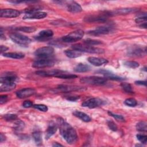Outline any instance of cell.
I'll return each mask as SVG.
<instances>
[{
    "mask_svg": "<svg viewBox=\"0 0 147 147\" xmlns=\"http://www.w3.org/2000/svg\"><path fill=\"white\" fill-rule=\"evenodd\" d=\"M57 125L63 138L68 144H73L78 140V136L75 129L61 118L57 119Z\"/></svg>",
    "mask_w": 147,
    "mask_h": 147,
    "instance_id": "obj_1",
    "label": "cell"
},
{
    "mask_svg": "<svg viewBox=\"0 0 147 147\" xmlns=\"http://www.w3.org/2000/svg\"><path fill=\"white\" fill-rule=\"evenodd\" d=\"M72 48L76 51H78L80 52H87L90 53H95V54H102L105 52V50L102 48L94 47L91 45L87 44H76L72 46Z\"/></svg>",
    "mask_w": 147,
    "mask_h": 147,
    "instance_id": "obj_2",
    "label": "cell"
},
{
    "mask_svg": "<svg viewBox=\"0 0 147 147\" xmlns=\"http://www.w3.org/2000/svg\"><path fill=\"white\" fill-rule=\"evenodd\" d=\"M10 38L13 42L22 46L28 45L32 42L30 38L20 33H11L10 35Z\"/></svg>",
    "mask_w": 147,
    "mask_h": 147,
    "instance_id": "obj_3",
    "label": "cell"
},
{
    "mask_svg": "<svg viewBox=\"0 0 147 147\" xmlns=\"http://www.w3.org/2000/svg\"><path fill=\"white\" fill-rule=\"evenodd\" d=\"M82 83H86L92 85H103L107 82V79L99 76H87L81 78L80 80Z\"/></svg>",
    "mask_w": 147,
    "mask_h": 147,
    "instance_id": "obj_4",
    "label": "cell"
},
{
    "mask_svg": "<svg viewBox=\"0 0 147 147\" xmlns=\"http://www.w3.org/2000/svg\"><path fill=\"white\" fill-rule=\"evenodd\" d=\"M84 34V32L82 30H76L63 37L61 39L65 42H74L82 39Z\"/></svg>",
    "mask_w": 147,
    "mask_h": 147,
    "instance_id": "obj_5",
    "label": "cell"
},
{
    "mask_svg": "<svg viewBox=\"0 0 147 147\" xmlns=\"http://www.w3.org/2000/svg\"><path fill=\"white\" fill-rule=\"evenodd\" d=\"M55 61L53 59L48 58H41L35 61L33 64V67L36 68H42L45 67H52L55 65Z\"/></svg>",
    "mask_w": 147,
    "mask_h": 147,
    "instance_id": "obj_6",
    "label": "cell"
},
{
    "mask_svg": "<svg viewBox=\"0 0 147 147\" xmlns=\"http://www.w3.org/2000/svg\"><path fill=\"white\" fill-rule=\"evenodd\" d=\"M54 49L51 47H44L36 50L34 54L40 58H48L53 55Z\"/></svg>",
    "mask_w": 147,
    "mask_h": 147,
    "instance_id": "obj_7",
    "label": "cell"
},
{
    "mask_svg": "<svg viewBox=\"0 0 147 147\" xmlns=\"http://www.w3.org/2000/svg\"><path fill=\"white\" fill-rule=\"evenodd\" d=\"M106 104L105 100L99 98H92L82 103V106L87 107L90 109H94Z\"/></svg>",
    "mask_w": 147,
    "mask_h": 147,
    "instance_id": "obj_8",
    "label": "cell"
},
{
    "mask_svg": "<svg viewBox=\"0 0 147 147\" xmlns=\"http://www.w3.org/2000/svg\"><path fill=\"white\" fill-rule=\"evenodd\" d=\"M128 56L131 57H142L146 54V48L138 47L133 46L130 47L127 51Z\"/></svg>",
    "mask_w": 147,
    "mask_h": 147,
    "instance_id": "obj_9",
    "label": "cell"
},
{
    "mask_svg": "<svg viewBox=\"0 0 147 147\" xmlns=\"http://www.w3.org/2000/svg\"><path fill=\"white\" fill-rule=\"evenodd\" d=\"M47 16V13L36 10H28L26 11L23 19H42Z\"/></svg>",
    "mask_w": 147,
    "mask_h": 147,
    "instance_id": "obj_10",
    "label": "cell"
},
{
    "mask_svg": "<svg viewBox=\"0 0 147 147\" xmlns=\"http://www.w3.org/2000/svg\"><path fill=\"white\" fill-rule=\"evenodd\" d=\"M113 31V28L111 26H100L96 28L94 30L88 32V33L92 35H100V34H109Z\"/></svg>",
    "mask_w": 147,
    "mask_h": 147,
    "instance_id": "obj_11",
    "label": "cell"
},
{
    "mask_svg": "<svg viewBox=\"0 0 147 147\" xmlns=\"http://www.w3.org/2000/svg\"><path fill=\"white\" fill-rule=\"evenodd\" d=\"M65 71L59 70V69H55V70H49V71H37L36 72V74L38 75L41 76H55L57 78L59 75H61Z\"/></svg>",
    "mask_w": 147,
    "mask_h": 147,
    "instance_id": "obj_12",
    "label": "cell"
},
{
    "mask_svg": "<svg viewBox=\"0 0 147 147\" xmlns=\"http://www.w3.org/2000/svg\"><path fill=\"white\" fill-rule=\"evenodd\" d=\"M20 12L18 10L12 9H1L0 11V16L5 18H14L18 17Z\"/></svg>",
    "mask_w": 147,
    "mask_h": 147,
    "instance_id": "obj_13",
    "label": "cell"
},
{
    "mask_svg": "<svg viewBox=\"0 0 147 147\" xmlns=\"http://www.w3.org/2000/svg\"><path fill=\"white\" fill-rule=\"evenodd\" d=\"M106 14L97 16H88L84 18V21L87 22H104L107 20Z\"/></svg>",
    "mask_w": 147,
    "mask_h": 147,
    "instance_id": "obj_14",
    "label": "cell"
},
{
    "mask_svg": "<svg viewBox=\"0 0 147 147\" xmlns=\"http://www.w3.org/2000/svg\"><path fill=\"white\" fill-rule=\"evenodd\" d=\"M36 92L34 88H26L21 89L16 92V95L19 98H25L33 95Z\"/></svg>",
    "mask_w": 147,
    "mask_h": 147,
    "instance_id": "obj_15",
    "label": "cell"
},
{
    "mask_svg": "<svg viewBox=\"0 0 147 147\" xmlns=\"http://www.w3.org/2000/svg\"><path fill=\"white\" fill-rule=\"evenodd\" d=\"M53 35V32L52 30L46 29L41 30L39 32L38 34L35 37V38L39 41L48 40L51 38Z\"/></svg>",
    "mask_w": 147,
    "mask_h": 147,
    "instance_id": "obj_16",
    "label": "cell"
},
{
    "mask_svg": "<svg viewBox=\"0 0 147 147\" xmlns=\"http://www.w3.org/2000/svg\"><path fill=\"white\" fill-rule=\"evenodd\" d=\"M135 9L134 8H121L115 9L113 11H110L106 12V14L107 16H114V15H121V14H126L134 11Z\"/></svg>",
    "mask_w": 147,
    "mask_h": 147,
    "instance_id": "obj_17",
    "label": "cell"
},
{
    "mask_svg": "<svg viewBox=\"0 0 147 147\" xmlns=\"http://www.w3.org/2000/svg\"><path fill=\"white\" fill-rule=\"evenodd\" d=\"M83 88L81 87H79L77 86H72V85H66V84H60L57 87V90L62 92H67L70 91H78L80 90H82Z\"/></svg>",
    "mask_w": 147,
    "mask_h": 147,
    "instance_id": "obj_18",
    "label": "cell"
},
{
    "mask_svg": "<svg viewBox=\"0 0 147 147\" xmlns=\"http://www.w3.org/2000/svg\"><path fill=\"white\" fill-rule=\"evenodd\" d=\"M57 127H58L57 124H56L53 121L50 122L46 131L45 139L48 140L51 137H52L56 132Z\"/></svg>",
    "mask_w": 147,
    "mask_h": 147,
    "instance_id": "obj_19",
    "label": "cell"
},
{
    "mask_svg": "<svg viewBox=\"0 0 147 147\" xmlns=\"http://www.w3.org/2000/svg\"><path fill=\"white\" fill-rule=\"evenodd\" d=\"M17 79V77L14 74L9 72L1 77L0 82L1 84L5 83H15Z\"/></svg>",
    "mask_w": 147,
    "mask_h": 147,
    "instance_id": "obj_20",
    "label": "cell"
},
{
    "mask_svg": "<svg viewBox=\"0 0 147 147\" xmlns=\"http://www.w3.org/2000/svg\"><path fill=\"white\" fill-rule=\"evenodd\" d=\"M67 10L72 13H77L82 11L81 6L75 1H69L67 5Z\"/></svg>",
    "mask_w": 147,
    "mask_h": 147,
    "instance_id": "obj_21",
    "label": "cell"
},
{
    "mask_svg": "<svg viewBox=\"0 0 147 147\" xmlns=\"http://www.w3.org/2000/svg\"><path fill=\"white\" fill-rule=\"evenodd\" d=\"M88 61L90 63L95 66H100L108 63L107 60L104 58L96 57H89L88 58Z\"/></svg>",
    "mask_w": 147,
    "mask_h": 147,
    "instance_id": "obj_22",
    "label": "cell"
},
{
    "mask_svg": "<svg viewBox=\"0 0 147 147\" xmlns=\"http://www.w3.org/2000/svg\"><path fill=\"white\" fill-rule=\"evenodd\" d=\"M98 72L99 74L104 75L106 79H111V80H125V78L117 76L108 71H105V70L101 71L100 70V71H99Z\"/></svg>",
    "mask_w": 147,
    "mask_h": 147,
    "instance_id": "obj_23",
    "label": "cell"
},
{
    "mask_svg": "<svg viewBox=\"0 0 147 147\" xmlns=\"http://www.w3.org/2000/svg\"><path fill=\"white\" fill-rule=\"evenodd\" d=\"M73 115H75V117L80 118L81 120H82L86 122H88L91 121V118L87 114H86V113L82 112V111L76 110L73 112Z\"/></svg>",
    "mask_w": 147,
    "mask_h": 147,
    "instance_id": "obj_24",
    "label": "cell"
},
{
    "mask_svg": "<svg viewBox=\"0 0 147 147\" xmlns=\"http://www.w3.org/2000/svg\"><path fill=\"white\" fill-rule=\"evenodd\" d=\"M90 69L91 68L88 65L83 63H79L77 64L74 69L76 72H86L89 71Z\"/></svg>",
    "mask_w": 147,
    "mask_h": 147,
    "instance_id": "obj_25",
    "label": "cell"
},
{
    "mask_svg": "<svg viewBox=\"0 0 147 147\" xmlns=\"http://www.w3.org/2000/svg\"><path fill=\"white\" fill-rule=\"evenodd\" d=\"M2 55L4 57L16 59H22L25 56V55L24 53H22L20 52H8V53H4Z\"/></svg>",
    "mask_w": 147,
    "mask_h": 147,
    "instance_id": "obj_26",
    "label": "cell"
},
{
    "mask_svg": "<svg viewBox=\"0 0 147 147\" xmlns=\"http://www.w3.org/2000/svg\"><path fill=\"white\" fill-rule=\"evenodd\" d=\"M16 83H2L0 91L1 92L3 91H9L13 90L16 87Z\"/></svg>",
    "mask_w": 147,
    "mask_h": 147,
    "instance_id": "obj_27",
    "label": "cell"
},
{
    "mask_svg": "<svg viewBox=\"0 0 147 147\" xmlns=\"http://www.w3.org/2000/svg\"><path fill=\"white\" fill-rule=\"evenodd\" d=\"M65 55L69 58H76L82 55V52L76 50H65L64 52Z\"/></svg>",
    "mask_w": 147,
    "mask_h": 147,
    "instance_id": "obj_28",
    "label": "cell"
},
{
    "mask_svg": "<svg viewBox=\"0 0 147 147\" xmlns=\"http://www.w3.org/2000/svg\"><path fill=\"white\" fill-rule=\"evenodd\" d=\"M32 136H33V138L36 144L37 145H40L42 143L41 134V133L39 131L36 130V131H34L32 133Z\"/></svg>",
    "mask_w": 147,
    "mask_h": 147,
    "instance_id": "obj_29",
    "label": "cell"
},
{
    "mask_svg": "<svg viewBox=\"0 0 147 147\" xmlns=\"http://www.w3.org/2000/svg\"><path fill=\"white\" fill-rule=\"evenodd\" d=\"M136 129L140 131H146L147 126L146 123L144 121H141L137 123Z\"/></svg>",
    "mask_w": 147,
    "mask_h": 147,
    "instance_id": "obj_30",
    "label": "cell"
},
{
    "mask_svg": "<svg viewBox=\"0 0 147 147\" xmlns=\"http://www.w3.org/2000/svg\"><path fill=\"white\" fill-rule=\"evenodd\" d=\"M123 64L126 67L130 68H136L140 65L139 63L135 61H126Z\"/></svg>",
    "mask_w": 147,
    "mask_h": 147,
    "instance_id": "obj_31",
    "label": "cell"
},
{
    "mask_svg": "<svg viewBox=\"0 0 147 147\" xmlns=\"http://www.w3.org/2000/svg\"><path fill=\"white\" fill-rule=\"evenodd\" d=\"M25 127V123L23 121H21V120H17L15 123H14V129L18 131H21L24 129Z\"/></svg>",
    "mask_w": 147,
    "mask_h": 147,
    "instance_id": "obj_32",
    "label": "cell"
},
{
    "mask_svg": "<svg viewBox=\"0 0 147 147\" xmlns=\"http://www.w3.org/2000/svg\"><path fill=\"white\" fill-rule=\"evenodd\" d=\"M17 30L26 33H32L36 30V28L34 27H29V26H21L16 28Z\"/></svg>",
    "mask_w": 147,
    "mask_h": 147,
    "instance_id": "obj_33",
    "label": "cell"
},
{
    "mask_svg": "<svg viewBox=\"0 0 147 147\" xmlns=\"http://www.w3.org/2000/svg\"><path fill=\"white\" fill-rule=\"evenodd\" d=\"M147 20V17H146V13H142L141 14H139L137 17L136 18V22L137 23H140V24H142L144 22H146Z\"/></svg>",
    "mask_w": 147,
    "mask_h": 147,
    "instance_id": "obj_34",
    "label": "cell"
},
{
    "mask_svg": "<svg viewBox=\"0 0 147 147\" xmlns=\"http://www.w3.org/2000/svg\"><path fill=\"white\" fill-rule=\"evenodd\" d=\"M122 88H123V90L127 93H133V91L132 89V87L131 86V85L129 83H122L121 84Z\"/></svg>",
    "mask_w": 147,
    "mask_h": 147,
    "instance_id": "obj_35",
    "label": "cell"
},
{
    "mask_svg": "<svg viewBox=\"0 0 147 147\" xmlns=\"http://www.w3.org/2000/svg\"><path fill=\"white\" fill-rule=\"evenodd\" d=\"M124 103L126 105L130 107H135L137 105V100L134 98H127L124 101Z\"/></svg>",
    "mask_w": 147,
    "mask_h": 147,
    "instance_id": "obj_36",
    "label": "cell"
},
{
    "mask_svg": "<svg viewBox=\"0 0 147 147\" xmlns=\"http://www.w3.org/2000/svg\"><path fill=\"white\" fill-rule=\"evenodd\" d=\"M108 114L113 117L114 118H115L117 121H119V122H124L125 121V118L121 115H119V114H114L111 111H108Z\"/></svg>",
    "mask_w": 147,
    "mask_h": 147,
    "instance_id": "obj_37",
    "label": "cell"
},
{
    "mask_svg": "<svg viewBox=\"0 0 147 147\" xmlns=\"http://www.w3.org/2000/svg\"><path fill=\"white\" fill-rule=\"evenodd\" d=\"M84 42L85 44L89 45H99L102 43L101 41L95 40H91V39H87L84 41Z\"/></svg>",
    "mask_w": 147,
    "mask_h": 147,
    "instance_id": "obj_38",
    "label": "cell"
},
{
    "mask_svg": "<svg viewBox=\"0 0 147 147\" xmlns=\"http://www.w3.org/2000/svg\"><path fill=\"white\" fill-rule=\"evenodd\" d=\"M3 118L6 121H14L17 119V116L16 114H7L3 115Z\"/></svg>",
    "mask_w": 147,
    "mask_h": 147,
    "instance_id": "obj_39",
    "label": "cell"
},
{
    "mask_svg": "<svg viewBox=\"0 0 147 147\" xmlns=\"http://www.w3.org/2000/svg\"><path fill=\"white\" fill-rule=\"evenodd\" d=\"M107 125L110 129H111L113 131H117L118 130V127L117 125L115 123V122L111 120L107 121Z\"/></svg>",
    "mask_w": 147,
    "mask_h": 147,
    "instance_id": "obj_40",
    "label": "cell"
},
{
    "mask_svg": "<svg viewBox=\"0 0 147 147\" xmlns=\"http://www.w3.org/2000/svg\"><path fill=\"white\" fill-rule=\"evenodd\" d=\"M33 107L40 111H44V112H45L48 110V107L47 106H45V105H42V104L34 105H33Z\"/></svg>",
    "mask_w": 147,
    "mask_h": 147,
    "instance_id": "obj_41",
    "label": "cell"
},
{
    "mask_svg": "<svg viewBox=\"0 0 147 147\" xmlns=\"http://www.w3.org/2000/svg\"><path fill=\"white\" fill-rule=\"evenodd\" d=\"M137 139L143 144H146L147 142V136L146 135H142V134H137L136 136Z\"/></svg>",
    "mask_w": 147,
    "mask_h": 147,
    "instance_id": "obj_42",
    "label": "cell"
},
{
    "mask_svg": "<svg viewBox=\"0 0 147 147\" xmlns=\"http://www.w3.org/2000/svg\"><path fill=\"white\" fill-rule=\"evenodd\" d=\"M22 105L25 108H29V107H30L32 106H33L32 102H31L30 100H25V101H24L23 104H22Z\"/></svg>",
    "mask_w": 147,
    "mask_h": 147,
    "instance_id": "obj_43",
    "label": "cell"
},
{
    "mask_svg": "<svg viewBox=\"0 0 147 147\" xmlns=\"http://www.w3.org/2000/svg\"><path fill=\"white\" fill-rule=\"evenodd\" d=\"M7 99V96L6 95H1L0 96V103L1 104H3V103H5Z\"/></svg>",
    "mask_w": 147,
    "mask_h": 147,
    "instance_id": "obj_44",
    "label": "cell"
},
{
    "mask_svg": "<svg viewBox=\"0 0 147 147\" xmlns=\"http://www.w3.org/2000/svg\"><path fill=\"white\" fill-rule=\"evenodd\" d=\"M79 98V97H78V96H69L68 98H67V100H71V101H75L77 99H78Z\"/></svg>",
    "mask_w": 147,
    "mask_h": 147,
    "instance_id": "obj_45",
    "label": "cell"
},
{
    "mask_svg": "<svg viewBox=\"0 0 147 147\" xmlns=\"http://www.w3.org/2000/svg\"><path fill=\"white\" fill-rule=\"evenodd\" d=\"M9 49V48H7L6 46L4 45H1V53L2 54H3V52H5L6 51H7Z\"/></svg>",
    "mask_w": 147,
    "mask_h": 147,
    "instance_id": "obj_46",
    "label": "cell"
},
{
    "mask_svg": "<svg viewBox=\"0 0 147 147\" xmlns=\"http://www.w3.org/2000/svg\"><path fill=\"white\" fill-rule=\"evenodd\" d=\"M136 84H138V85H142V86H146V82L145 81H141V80H138V81H136Z\"/></svg>",
    "mask_w": 147,
    "mask_h": 147,
    "instance_id": "obj_47",
    "label": "cell"
},
{
    "mask_svg": "<svg viewBox=\"0 0 147 147\" xmlns=\"http://www.w3.org/2000/svg\"><path fill=\"white\" fill-rule=\"evenodd\" d=\"M6 140V137L4 134H3V133H1V136H0V142H2L3 141Z\"/></svg>",
    "mask_w": 147,
    "mask_h": 147,
    "instance_id": "obj_48",
    "label": "cell"
},
{
    "mask_svg": "<svg viewBox=\"0 0 147 147\" xmlns=\"http://www.w3.org/2000/svg\"><path fill=\"white\" fill-rule=\"evenodd\" d=\"M0 37H1V39H5V35H3V30H2V28H1V31H0Z\"/></svg>",
    "mask_w": 147,
    "mask_h": 147,
    "instance_id": "obj_49",
    "label": "cell"
},
{
    "mask_svg": "<svg viewBox=\"0 0 147 147\" xmlns=\"http://www.w3.org/2000/svg\"><path fill=\"white\" fill-rule=\"evenodd\" d=\"M52 146H63V145H61V144H59L58 142H53V144H52Z\"/></svg>",
    "mask_w": 147,
    "mask_h": 147,
    "instance_id": "obj_50",
    "label": "cell"
},
{
    "mask_svg": "<svg viewBox=\"0 0 147 147\" xmlns=\"http://www.w3.org/2000/svg\"><path fill=\"white\" fill-rule=\"evenodd\" d=\"M140 26L142 28H145L146 29V22H144V23H142L140 25Z\"/></svg>",
    "mask_w": 147,
    "mask_h": 147,
    "instance_id": "obj_51",
    "label": "cell"
}]
</instances>
